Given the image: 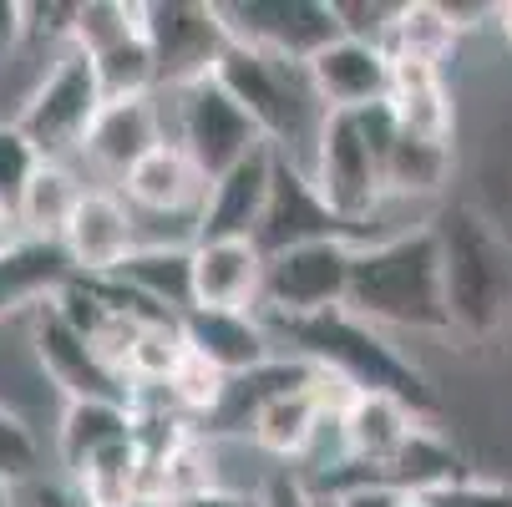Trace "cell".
Instances as JSON below:
<instances>
[{"mask_svg": "<svg viewBox=\"0 0 512 507\" xmlns=\"http://www.w3.org/2000/svg\"><path fill=\"white\" fill-rule=\"evenodd\" d=\"M345 310L376 330L411 335H452L447 315V279H442V239L436 224L386 234L355 249L350 300Z\"/></svg>", "mask_w": 512, "mask_h": 507, "instance_id": "1", "label": "cell"}, {"mask_svg": "<svg viewBox=\"0 0 512 507\" xmlns=\"http://www.w3.org/2000/svg\"><path fill=\"white\" fill-rule=\"evenodd\" d=\"M436 224L452 335L492 340L512 320V244L477 203H452Z\"/></svg>", "mask_w": 512, "mask_h": 507, "instance_id": "2", "label": "cell"}, {"mask_svg": "<svg viewBox=\"0 0 512 507\" xmlns=\"http://www.w3.org/2000/svg\"><path fill=\"white\" fill-rule=\"evenodd\" d=\"M295 355H305L310 366L330 371L335 381H345L350 391H376V396H396L406 401L416 416H436L442 401H436L431 381L421 376V366L411 355H401L386 330L355 320L350 310H335V315H320V320H300V325H274Z\"/></svg>", "mask_w": 512, "mask_h": 507, "instance_id": "3", "label": "cell"}, {"mask_svg": "<svg viewBox=\"0 0 512 507\" xmlns=\"http://www.w3.org/2000/svg\"><path fill=\"white\" fill-rule=\"evenodd\" d=\"M158 122H163V142L178 148L203 168V178H224L229 168H239L244 158H254L259 148H269L264 132L254 127V117L218 87L213 77L193 82V87H158Z\"/></svg>", "mask_w": 512, "mask_h": 507, "instance_id": "4", "label": "cell"}, {"mask_svg": "<svg viewBox=\"0 0 512 507\" xmlns=\"http://www.w3.org/2000/svg\"><path fill=\"white\" fill-rule=\"evenodd\" d=\"M102 107H107V97H102L92 56L77 51V46H66V51H56L51 71L21 102L16 127L36 142V153L46 163H61L66 153H82V142H87V132H92Z\"/></svg>", "mask_w": 512, "mask_h": 507, "instance_id": "5", "label": "cell"}, {"mask_svg": "<svg viewBox=\"0 0 512 507\" xmlns=\"http://www.w3.org/2000/svg\"><path fill=\"white\" fill-rule=\"evenodd\" d=\"M350 269H355V244L350 239H320L300 244L269 259L264 269V305L259 315L269 325H300L345 310L350 300Z\"/></svg>", "mask_w": 512, "mask_h": 507, "instance_id": "6", "label": "cell"}, {"mask_svg": "<svg viewBox=\"0 0 512 507\" xmlns=\"http://www.w3.org/2000/svg\"><path fill=\"white\" fill-rule=\"evenodd\" d=\"M310 178H315L320 198L335 208V219L350 229V244H360L365 224H371L386 203V183H381V163L371 153V142H365L355 112L325 117L315 158H310Z\"/></svg>", "mask_w": 512, "mask_h": 507, "instance_id": "7", "label": "cell"}, {"mask_svg": "<svg viewBox=\"0 0 512 507\" xmlns=\"http://www.w3.org/2000/svg\"><path fill=\"white\" fill-rule=\"evenodd\" d=\"M218 21H224L234 46L295 61V66H305L320 46L345 36L335 0L330 6L325 0H229V6H218Z\"/></svg>", "mask_w": 512, "mask_h": 507, "instance_id": "8", "label": "cell"}, {"mask_svg": "<svg viewBox=\"0 0 512 507\" xmlns=\"http://www.w3.org/2000/svg\"><path fill=\"white\" fill-rule=\"evenodd\" d=\"M142 31H148L158 61V87H193L213 77L218 56L229 51L218 6H198V0H148L142 6Z\"/></svg>", "mask_w": 512, "mask_h": 507, "instance_id": "9", "label": "cell"}, {"mask_svg": "<svg viewBox=\"0 0 512 507\" xmlns=\"http://www.w3.org/2000/svg\"><path fill=\"white\" fill-rule=\"evenodd\" d=\"M31 345H36V360H41L46 381L66 401H117V406H132V381H122L97 355V345L56 315L51 300L31 310Z\"/></svg>", "mask_w": 512, "mask_h": 507, "instance_id": "10", "label": "cell"}, {"mask_svg": "<svg viewBox=\"0 0 512 507\" xmlns=\"http://www.w3.org/2000/svg\"><path fill=\"white\" fill-rule=\"evenodd\" d=\"M320 239H350V229L335 219V208L320 198L310 168H300L295 158L274 153V188H269L264 224H259V234H254L259 254L274 259V254H284V249L320 244Z\"/></svg>", "mask_w": 512, "mask_h": 507, "instance_id": "11", "label": "cell"}, {"mask_svg": "<svg viewBox=\"0 0 512 507\" xmlns=\"http://www.w3.org/2000/svg\"><path fill=\"white\" fill-rule=\"evenodd\" d=\"M61 249H66L77 279H112L142 249L137 213L127 208V198L117 188H87L61 234Z\"/></svg>", "mask_w": 512, "mask_h": 507, "instance_id": "12", "label": "cell"}, {"mask_svg": "<svg viewBox=\"0 0 512 507\" xmlns=\"http://www.w3.org/2000/svg\"><path fill=\"white\" fill-rule=\"evenodd\" d=\"M310 92L320 97V107L335 112H371L391 97V61L376 41L360 36H335L330 46H320L305 61Z\"/></svg>", "mask_w": 512, "mask_h": 507, "instance_id": "13", "label": "cell"}, {"mask_svg": "<svg viewBox=\"0 0 512 507\" xmlns=\"http://www.w3.org/2000/svg\"><path fill=\"white\" fill-rule=\"evenodd\" d=\"M264 269L254 239L193 244V310L208 315H259L264 305Z\"/></svg>", "mask_w": 512, "mask_h": 507, "instance_id": "14", "label": "cell"}, {"mask_svg": "<svg viewBox=\"0 0 512 507\" xmlns=\"http://www.w3.org/2000/svg\"><path fill=\"white\" fill-rule=\"evenodd\" d=\"M117 193L127 198L132 213H158V219H183L193 234H198V213H203V198H208V178L203 168L178 148V142H163L142 158L122 183Z\"/></svg>", "mask_w": 512, "mask_h": 507, "instance_id": "15", "label": "cell"}, {"mask_svg": "<svg viewBox=\"0 0 512 507\" xmlns=\"http://www.w3.org/2000/svg\"><path fill=\"white\" fill-rule=\"evenodd\" d=\"M274 188V148H259L239 168L208 183L203 213H198V239L193 244H224V239H254L269 208Z\"/></svg>", "mask_w": 512, "mask_h": 507, "instance_id": "16", "label": "cell"}, {"mask_svg": "<svg viewBox=\"0 0 512 507\" xmlns=\"http://www.w3.org/2000/svg\"><path fill=\"white\" fill-rule=\"evenodd\" d=\"M153 148H163L158 102H153V97H137V102H107V107L97 112V122H92V132H87V142H82V158H87L102 178L122 183Z\"/></svg>", "mask_w": 512, "mask_h": 507, "instance_id": "17", "label": "cell"}, {"mask_svg": "<svg viewBox=\"0 0 512 507\" xmlns=\"http://www.w3.org/2000/svg\"><path fill=\"white\" fill-rule=\"evenodd\" d=\"M340 426H345V447H350V462H360L365 472H381L406 452V442L426 426V416H416L406 401L396 396H376V391H355V401L340 411Z\"/></svg>", "mask_w": 512, "mask_h": 507, "instance_id": "18", "label": "cell"}, {"mask_svg": "<svg viewBox=\"0 0 512 507\" xmlns=\"http://www.w3.org/2000/svg\"><path fill=\"white\" fill-rule=\"evenodd\" d=\"M183 335L188 350H198L203 360H213L224 376H244L259 371L279 355L274 350V330L264 315H208V310H188L183 315Z\"/></svg>", "mask_w": 512, "mask_h": 507, "instance_id": "19", "label": "cell"}, {"mask_svg": "<svg viewBox=\"0 0 512 507\" xmlns=\"http://www.w3.org/2000/svg\"><path fill=\"white\" fill-rule=\"evenodd\" d=\"M386 107H391V117L406 137L452 142V132H457V102H452V87H447L442 66H416V61L391 66Z\"/></svg>", "mask_w": 512, "mask_h": 507, "instance_id": "20", "label": "cell"}, {"mask_svg": "<svg viewBox=\"0 0 512 507\" xmlns=\"http://www.w3.org/2000/svg\"><path fill=\"white\" fill-rule=\"evenodd\" d=\"M71 279L77 274H71V259L61 244H46V239L6 244L0 249V315L36 310V305L56 300Z\"/></svg>", "mask_w": 512, "mask_h": 507, "instance_id": "21", "label": "cell"}, {"mask_svg": "<svg viewBox=\"0 0 512 507\" xmlns=\"http://www.w3.org/2000/svg\"><path fill=\"white\" fill-rule=\"evenodd\" d=\"M457 41H462V31L452 26L442 0H401L386 21V31H381V51H386L391 66L416 61V66H442L447 71Z\"/></svg>", "mask_w": 512, "mask_h": 507, "instance_id": "22", "label": "cell"}, {"mask_svg": "<svg viewBox=\"0 0 512 507\" xmlns=\"http://www.w3.org/2000/svg\"><path fill=\"white\" fill-rule=\"evenodd\" d=\"M132 431H137V411L132 406H117V401H66L61 426H56L61 467L77 477L92 457L132 442Z\"/></svg>", "mask_w": 512, "mask_h": 507, "instance_id": "23", "label": "cell"}, {"mask_svg": "<svg viewBox=\"0 0 512 507\" xmlns=\"http://www.w3.org/2000/svg\"><path fill=\"white\" fill-rule=\"evenodd\" d=\"M112 279L183 320L193 310V244H142Z\"/></svg>", "mask_w": 512, "mask_h": 507, "instance_id": "24", "label": "cell"}, {"mask_svg": "<svg viewBox=\"0 0 512 507\" xmlns=\"http://www.w3.org/2000/svg\"><path fill=\"white\" fill-rule=\"evenodd\" d=\"M325 416H330V411L320 406L315 381H310L305 391L274 396V401L254 416L249 442H254V452H264V457H274V462H284V467H300V457L310 452V442H315V431H320Z\"/></svg>", "mask_w": 512, "mask_h": 507, "instance_id": "25", "label": "cell"}, {"mask_svg": "<svg viewBox=\"0 0 512 507\" xmlns=\"http://www.w3.org/2000/svg\"><path fill=\"white\" fill-rule=\"evenodd\" d=\"M87 183L71 173L66 163H41L16 203V229L21 239H46V244H61L66 224H71V213H77Z\"/></svg>", "mask_w": 512, "mask_h": 507, "instance_id": "26", "label": "cell"}, {"mask_svg": "<svg viewBox=\"0 0 512 507\" xmlns=\"http://www.w3.org/2000/svg\"><path fill=\"white\" fill-rule=\"evenodd\" d=\"M452 178V142H426V137H396V148L381 168V183H386V198L391 203H431V198H442Z\"/></svg>", "mask_w": 512, "mask_h": 507, "instance_id": "27", "label": "cell"}, {"mask_svg": "<svg viewBox=\"0 0 512 507\" xmlns=\"http://www.w3.org/2000/svg\"><path fill=\"white\" fill-rule=\"evenodd\" d=\"M462 477H472L467 472V462H462V452L436 431L431 421L416 431V437L406 442V452L381 472V482L386 487H396L401 497H426V492H436V487H447V482H462Z\"/></svg>", "mask_w": 512, "mask_h": 507, "instance_id": "28", "label": "cell"}, {"mask_svg": "<svg viewBox=\"0 0 512 507\" xmlns=\"http://www.w3.org/2000/svg\"><path fill=\"white\" fill-rule=\"evenodd\" d=\"M97 66V82H102V97L107 102H137V97H153L158 92V61H153V46H148V31L92 56Z\"/></svg>", "mask_w": 512, "mask_h": 507, "instance_id": "29", "label": "cell"}, {"mask_svg": "<svg viewBox=\"0 0 512 507\" xmlns=\"http://www.w3.org/2000/svg\"><path fill=\"white\" fill-rule=\"evenodd\" d=\"M163 396H168V406L178 411V416H213L218 406H224V391H229V376L213 366V360H203L198 350H183V360L173 366V376H168V386H158Z\"/></svg>", "mask_w": 512, "mask_h": 507, "instance_id": "30", "label": "cell"}, {"mask_svg": "<svg viewBox=\"0 0 512 507\" xmlns=\"http://www.w3.org/2000/svg\"><path fill=\"white\" fill-rule=\"evenodd\" d=\"M132 36H142V0H87V6H77V36H71L77 51L102 56Z\"/></svg>", "mask_w": 512, "mask_h": 507, "instance_id": "31", "label": "cell"}, {"mask_svg": "<svg viewBox=\"0 0 512 507\" xmlns=\"http://www.w3.org/2000/svg\"><path fill=\"white\" fill-rule=\"evenodd\" d=\"M36 467H41V442H36V431L26 426L21 411L0 406V482L16 487V482L36 477Z\"/></svg>", "mask_w": 512, "mask_h": 507, "instance_id": "32", "label": "cell"}, {"mask_svg": "<svg viewBox=\"0 0 512 507\" xmlns=\"http://www.w3.org/2000/svg\"><path fill=\"white\" fill-rule=\"evenodd\" d=\"M46 158L36 153V142L16 127V122H0V203H21V193H26V183H31V173L41 168Z\"/></svg>", "mask_w": 512, "mask_h": 507, "instance_id": "33", "label": "cell"}, {"mask_svg": "<svg viewBox=\"0 0 512 507\" xmlns=\"http://www.w3.org/2000/svg\"><path fill=\"white\" fill-rule=\"evenodd\" d=\"M426 507H512V487L492 477H462L421 497Z\"/></svg>", "mask_w": 512, "mask_h": 507, "instance_id": "34", "label": "cell"}, {"mask_svg": "<svg viewBox=\"0 0 512 507\" xmlns=\"http://www.w3.org/2000/svg\"><path fill=\"white\" fill-rule=\"evenodd\" d=\"M26 36H31V41H46V46H56V51H66L71 36H77V6H66V0L26 6Z\"/></svg>", "mask_w": 512, "mask_h": 507, "instance_id": "35", "label": "cell"}, {"mask_svg": "<svg viewBox=\"0 0 512 507\" xmlns=\"http://www.w3.org/2000/svg\"><path fill=\"white\" fill-rule=\"evenodd\" d=\"M259 502L264 507H320V497L310 492V482L295 467H269L264 487H259Z\"/></svg>", "mask_w": 512, "mask_h": 507, "instance_id": "36", "label": "cell"}, {"mask_svg": "<svg viewBox=\"0 0 512 507\" xmlns=\"http://www.w3.org/2000/svg\"><path fill=\"white\" fill-rule=\"evenodd\" d=\"M315 492V487H310ZM320 497V492H315ZM406 497L396 492V487H386V482H355V487H345V492H335V497H320V507H401Z\"/></svg>", "mask_w": 512, "mask_h": 507, "instance_id": "37", "label": "cell"}, {"mask_svg": "<svg viewBox=\"0 0 512 507\" xmlns=\"http://www.w3.org/2000/svg\"><path fill=\"white\" fill-rule=\"evenodd\" d=\"M21 41H31L26 36V6L21 0H0V66L21 51Z\"/></svg>", "mask_w": 512, "mask_h": 507, "instance_id": "38", "label": "cell"}, {"mask_svg": "<svg viewBox=\"0 0 512 507\" xmlns=\"http://www.w3.org/2000/svg\"><path fill=\"white\" fill-rule=\"evenodd\" d=\"M173 507H264V502H259V492H244V487H208V492L178 497Z\"/></svg>", "mask_w": 512, "mask_h": 507, "instance_id": "39", "label": "cell"}, {"mask_svg": "<svg viewBox=\"0 0 512 507\" xmlns=\"http://www.w3.org/2000/svg\"><path fill=\"white\" fill-rule=\"evenodd\" d=\"M16 239H21V229H16V208H11V203H0V249L16 244Z\"/></svg>", "mask_w": 512, "mask_h": 507, "instance_id": "40", "label": "cell"}, {"mask_svg": "<svg viewBox=\"0 0 512 507\" xmlns=\"http://www.w3.org/2000/svg\"><path fill=\"white\" fill-rule=\"evenodd\" d=\"M497 31H502V41L512 46V0H507V6H497Z\"/></svg>", "mask_w": 512, "mask_h": 507, "instance_id": "41", "label": "cell"}, {"mask_svg": "<svg viewBox=\"0 0 512 507\" xmlns=\"http://www.w3.org/2000/svg\"><path fill=\"white\" fill-rule=\"evenodd\" d=\"M0 507H16V487H6V482H0Z\"/></svg>", "mask_w": 512, "mask_h": 507, "instance_id": "42", "label": "cell"}, {"mask_svg": "<svg viewBox=\"0 0 512 507\" xmlns=\"http://www.w3.org/2000/svg\"><path fill=\"white\" fill-rule=\"evenodd\" d=\"M401 507H426V502H421V497H406V502H401Z\"/></svg>", "mask_w": 512, "mask_h": 507, "instance_id": "43", "label": "cell"}]
</instances>
